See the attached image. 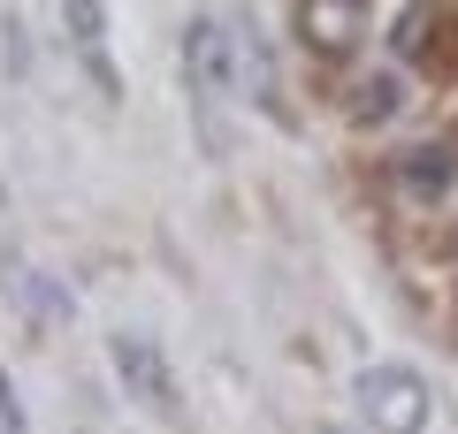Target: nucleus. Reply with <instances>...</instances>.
Segmentation results:
<instances>
[{
    "mask_svg": "<svg viewBox=\"0 0 458 434\" xmlns=\"http://www.w3.org/2000/svg\"><path fill=\"white\" fill-rule=\"evenodd\" d=\"M360 31H367V16H360V0H298V38H306L313 54H352L360 46Z\"/></svg>",
    "mask_w": 458,
    "mask_h": 434,
    "instance_id": "nucleus-6",
    "label": "nucleus"
},
{
    "mask_svg": "<svg viewBox=\"0 0 458 434\" xmlns=\"http://www.w3.org/2000/svg\"><path fill=\"white\" fill-rule=\"evenodd\" d=\"M352 412L367 419V434H428L436 396H428V381H420L412 366L382 358V366H360V373H352Z\"/></svg>",
    "mask_w": 458,
    "mask_h": 434,
    "instance_id": "nucleus-1",
    "label": "nucleus"
},
{
    "mask_svg": "<svg viewBox=\"0 0 458 434\" xmlns=\"http://www.w3.org/2000/svg\"><path fill=\"white\" fill-rule=\"evenodd\" d=\"M0 434H23V412H16V388H8V373H0Z\"/></svg>",
    "mask_w": 458,
    "mask_h": 434,
    "instance_id": "nucleus-11",
    "label": "nucleus"
},
{
    "mask_svg": "<svg viewBox=\"0 0 458 434\" xmlns=\"http://www.w3.org/2000/svg\"><path fill=\"white\" fill-rule=\"evenodd\" d=\"M62 31H69V46H77L84 77L99 84V99H114L123 77H114V54H107V0H62Z\"/></svg>",
    "mask_w": 458,
    "mask_h": 434,
    "instance_id": "nucleus-5",
    "label": "nucleus"
},
{
    "mask_svg": "<svg viewBox=\"0 0 458 434\" xmlns=\"http://www.w3.org/2000/svg\"><path fill=\"white\" fill-rule=\"evenodd\" d=\"M107 366H114V381L131 388L146 412L176 419V366H168V351L153 336H107Z\"/></svg>",
    "mask_w": 458,
    "mask_h": 434,
    "instance_id": "nucleus-2",
    "label": "nucleus"
},
{
    "mask_svg": "<svg viewBox=\"0 0 458 434\" xmlns=\"http://www.w3.org/2000/svg\"><path fill=\"white\" fill-rule=\"evenodd\" d=\"M436 31H443V8H436V0H412L390 38H397V54H428V46H436Z\"/></svg>",
    "mask_w": 458,
    "mask_h": 434,
    "instance_id": "nucleus-9",
    "label": "nucleus"
},
{
    "mask_svg": "<svg viewBox=\"0 0 458 434\" xmlns=\"http://www.w3.org/2000/svg\"><path fill=\"white\" fill-rule=\"evenodd\" d=\"M183 77H191L199 99L237 92V38H229V23H214V16L183 23Z\"/></svg>",
    "mask_w": 458,
    "mask_h": 434,
    "instance_id": "nucleus-3",
    "label": "nucleus"
},
{
    "mask_svg": "<svg viewBox=\"0 0 458 434\" xmlns=\"http://www.w3.org/2000/svg\"><path fill=\"white\" fill-rule=\"evenodd\" d=\"M229 38H237V92H252L260 107H276V54H267V38L252 31V23H229Z\"/></svg>",
    "mask_w": 458,
    "mask_h": 434,
    "instance_id": "nucleus-7",
    "label": "nucleus"
},
{
    "mask_svg": "<svg viewBox=\"0 0 458 434\" xmlns=\"http://www.w3.org/2000/svg\"><path fill=\"white\" fill-rule=\"evenodd\" d=\"M397 99H405V84H397V69H367L352 92H344V114L352 122H390L397 114Z\"/></svg>",
    "mask_w": 458,
    "mask_h": 434,
    "instance_id": "nucleus-8",
    "label": "nucleus"
},
{
    "mask_svg": "<svg viewBox=\"0 0 458 434\" xmlns=\"http://www.w3.org/2000/svg\"><path fill=\"white\" fill-rule=\"evenodd\" d=\"M451 183H458V145H443V138L405 145V153L390 161V191L405 198V206H443Z\"/></svg>",
    "mask_w": 458,
    "mask_h": 434,
    "instance_id": "nucleus-4",
    "label": "nucleus"
},
{
    "mask_svg": "<svg viewBox=\"0 0 458 434\" xmlns=\"http://www.w3.org/2000/svg\"><path fill=\"white\" fill-rule=\"evenodd\" d=\"M23 313H31L38 328L69 321V289H62V282H47V274H23Z\"/></svg>",
    "mask_w": 458,
    "mask_h": 434,
    "instance_id": "nucleus-10",
    "label": "nucleus"
}]
</instances>
